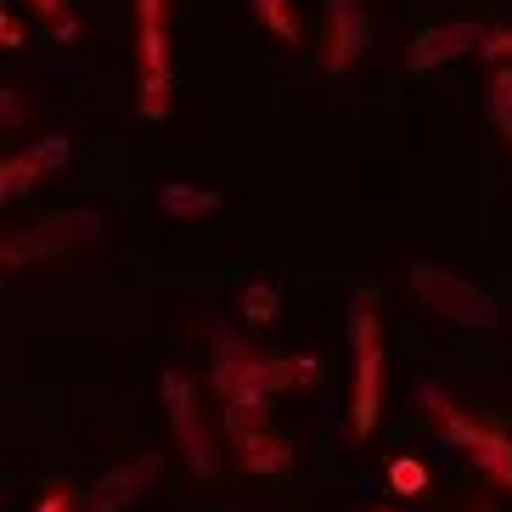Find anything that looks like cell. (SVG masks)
Returning a JSON list of instances; mask_svg holds the SVG:
<instances>
[{"label":"cell","instance_id":"cell-6","mask_svg":"<svg viewBox=\"0 0 512 512\" xmlns=\"http://www.w3.org/2000/svg\"><path fill=\"white\" fill-rule=\"evenodd\" d=\"M484 46H490V29H484V23H439V29H422L406 46V68L422 74V68H439V62L484 51Z\"/></svg>","mask_w":512,"mask_h":512},{"label":"cell","instance_id":"cell-12","mask_svg":"<svg viewBox=\"0 0 512 512\" xmlns=\"http://www.w3.org/2000/svg\"><path fill=\"white\" fill-rule=\"evenodd\" d=\"M40 175H46V164H40L34 152H23V158H6V169H0V197L12 203V197H17V192H29Z\"/></svg>","mask_w":512,"mask_h":512},{"label":"cell","instance_id":"cell-9","mask_svg":"<svg viewBox=\"0 0 512 512\" xmlns=\"http://www.w3.org/2000/svg\"><path fill=\"white\" fill-rule=\"evenodd\" d=\"M158 209H164L169 220H209V214H220V192L169 181V186H158Z\"/></svg>","mask_w":512,"mask_h":512},{"label":"cell","instance_id":"cell-1","mask_svg":"<svg viewBox=\"0 0 512 512\" xmlns=\"http://www.w3.org/2000/svg\"><path fill=\"white\" fill-rule=\"evenodd\" d=\"M411 293H417V299L428 304L434 316L456 321V327H479V332L501 327L496 299H490L484 287L462 282L456 271H445V265H428V259H417V265H411Z\"/></svg>","mask_w":512,"mask_h":512},{"label":"cell","instance_id":"cell-11","mask_svg":"<svg viewBox=\"0 0 512 512\" xmlns=\"http://www.w3.org/2000/svg\"><path fill=\"white\" fill-rule=\"evenodd\" d=\"M282 316V287L276 282H254L248 293H242V321L248 327H265V321Z\"/></svg>","mask_w":512,"mask_h":512},{"label":"cell","instance_id":"cell-19","mask_svg":"<svg viewBox=\"0 0 512 512\" xmlns=\"http://www.w3.org/2000/svg\"><path fill=\"white\" fill-rule=\"evenodd\" d=\"M34 512H68V496H46V501H40Z\"/></svg>","mask_w":512,"mask_h":512},{"label":"cell","instance_id":"cell-16","mask_svg":"<svg viewBox=\"0 0 512 512\" xmlns=\"http://www.w3.org/2000/svg\"><path fill=\"white\" fill-rule=\"evenodd\" d=\"M34 12H46V17H51V23H57L62 34H74V23L62 17V0H34Z\"/></svg>","mask_w":512,"mask_h":512},{"label":"cell","instance_id":"cell-13","mask_svg":"<svg viewBox=\"0 0 512 512\" xmlns=\"http://www.w3.org/2000/svg\"><path fill=\"white\" fill-rule=\"evenodd\" d=\"M254 17L276 34V40H299V17L287 12V0H254Z\"/></svg>","mask_w":512,"mask_h":512},{"label":"cell","instance_id":"cell-18","mask_svg":"<svg viewBox=\"0 0 512 512\" xmlns=\"http://www.w3.org/2000/svg\"><path fill=\"white\" fill-rule=\"evenodd\" d=\"M0 34H6V51H17V46H23V40H17V17H12V12L0 17Z\"/></svg>","mask_w":512,"mask_h":512},{"label":"cell","instance_id":"cell-7","mask_svg":"<svg viewBox=\"0 0 512 512\" xmlns=\"http://www.w3.org/2000/svg\"><path fill=\"white\" fill-rule=\"evenodd\" d=\"M164 400H169V417H175V434H181V451H186V467H192L197 479H209L214 473V451L203 428H197V389L186 383L181 372L164 377Z\"/></svg>","mask_w":512,"mask_h":512},{"label":"cell","instance_id":"cell-10","mask_svg":"<svg viewBox=\"0 0 512 512\" xmlns=\"http://www.w3.org/2000/svg\"><path fill=\"white\" fill-rule=\"evenodd\" d=\"M237 451H242V467L248 473H287L293 467V445H287L282 434H248V439H237Z\"/></svg>","mask_w":512,"mask_h":512},{"label":"cell","instance_id":"cell-8","mask_svg":"<svg viewBox=\"0 0 512 512\" xmlns=\"http://www.w3.org/2000/svg\"><path fill=\"white\" fill-rule=\"evenodd\" d=\"M152 473H158V451L141 456V462H130V467H113L107 479L91 484V501H85V507H91V512H124L130 501L141 496V484H147Z\"/></svg>","mask_w":512,"mask_h":512},{"label":"cell","instance_id":"cell-2","mask_svg":"<svg viewBox=\"0 0 512 512\" xmlns=\"http://www.w3.org/2000/svg\"><path fill=\"white\" fill-rule=\"evenodd\" d=\"M349 349H355V434H372L383 411V332L366 304L349 310Z\"/></svg>","mask_w":512,"mask_h":512},{"label":"cell","instance_id":"cell-3","mask_svg":"<svg viewBox=\"0 0 512 512\" xmlns=\"http://www.w3.org/2000/svg\"><path fill=\"white\" fill-rule=\"evenodd\" d=\"M96 231H102V214H96V209H74V214H57V220H46L40 231H23V237H12L6 248H0V259H6V265L57 259V254H68V248H85Z\"/></svg>","mask_w":512,"mask_h":512},{"label":"cell","instance_id":"cell-4","mask_svg":"<svg viewBox=\"0 0 512 512\" xmlns=\"http://www.w3.org/2000/svg\"><path fill=\"white\" fill-rule=\"evenodd\" d=\"M445 439H451L456 451H467L473 467H484L496 484L512 490V439L507 434H490V428H479V422L462 417V411H445Z\"/></svg>","mask_w":512,"mask_h":512},{"label":"cell","instance_id":"cell-17","mask_svg":"<svg viewBox=\"0 0 512 512\" xmlns=\"http://www.w3.org/2000/svg\"><path fill=\"white\" fill-rule=\"evenodd\" d=\"M484 57H490V62H496V57H512V29L490 34V46H484Z\"/></svg>","mask_w":512,"mask_h":512},{"label":"cell","instance_id":"cell-14","mask_svg":"<svg viewBox=\"0 0 512 512\" xmlns=\"http://www.w3.org/2000/svg\"><path fill=\"white\" fill-rule=\"evenodd\" d=\"M389 490L394 496H422V490H428V467H422L417 456H400V462L389 467Z\"/></svg>","mask_w":512,"mask_h":512},{"label":"cell","instance_id":"cell-15","mask_svg":"<svg viewBox=\"0 0 512 512\" xmlns=\"http://www.w3.org/2000/svg\"><path fill=\"white\" fill-rule=\"evenodd\" d=\"M141 29H164V0H136Z\"/></svg>","mask_w":512,"mask_h":512},{"label":"cell","instance_id":"cell-5","mask_svg":"<svg viewBox=\"0 0 512 512\" xmlns=\"http://www.w3.org/2000/svg\"><path fill=\"white\" fill-rule=\"evenodd\" d=\"M372 46V17H366L361 0H327V68L344 74L366 57Z\"/></svg>","mask_w":512,"mask_h":512}]
</instances>
